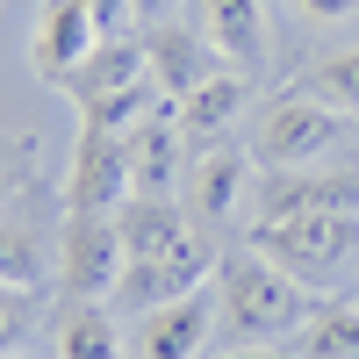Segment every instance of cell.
Segmentation results:
<instances>
[{
    "label": "cell",
    "mask_w": 359,
    "mask_h": 359,
    "mask_svg": "<svg viewBox=\"0 0 359 359\" xmlns=\"http://www.w3.org/2000/svg\"><path fill=\"white\" fill-rule=\"evenodd\" d=\"M123 165H130V194H158L180 172V123L144 115L137 130H123Z\"/></svg>",
    "instance_id": "14"
},
{
    "label": "cell",
    "mask_w": 359,
    "mask_h": 359,
    "mask_svg": "<svg viewBox=\"0 0 359 359\" xmlns=\"http://www.w3.org/2000/svg\"><path fill=\"white\" fill-rule=\"evenodd\" d=\"M287 216H359V172H266L252 187V223H287Z\"/></svg>",
    "instance_id": "5"
},
{
    "label": "cell",
    "mask_w": 359,
    "mask_h": 359,
    "mask_svg": "<svg viewBox=\"0 0 359 359\" xmlns=\"http://www.w3.org/2000/svg\"><path fill=\"white\" fill-rule=\"evenodd\" d=\"M245 194H252V172H245V158L237 151H201L194 165H187V223H223V216H237L245 208Z\"/></svg>",
    "instance_id": "10"
},
{
    "label": "cell",
    "mask_w": 359,
    "mask_h": 359,
    "mask_svg": "<svg viewBox=\"0 0 359 359\" xmlns=\"http://www.w3.org/2000/svg\"><path fill=\"white\" fill-rule=\"evenodd\" d=\"M294 94H309V101L338 108V115H359V43H352V50H331V57H316Z\"/></svg>",
    "instance_id": "19"
},
{
    "label": "cell",
    "mask_w": 359,
    "mask_h": 359,
    "mask_svg": "<svg viewBox=\"0 0 359 359\" xmlns=\"http://www.w3.org/2000/svg\"><path fill=\"white\" fill-rule=\"evenodd\" d=\"M294 8H302L309 22H352V15H359V0H294Z\"/></svg>",
    "instance_id": "23"
},
{
    "label": "cell",
    "mask_w": 359,
    "mask_h": 359,
    "mask_svg": "<svg viewBox=\"0 0 359 359\" xmlns=\"http://www.w3.org/2000/svg\"><path fill=\"white\" fill-rule=\"evenodd\" d=\"M94 43H101V29H94V15H86V0H50L43 22H36V36H29V57H36V72L65 79Z\"/></svg>",
    "instance_id": "11"
},
{
    "label": "cell",
    "mask_w": 359,
    "mask_h": 359,
    "mask_svg": "<svg viewBox=\"0 0 359 359\" xmlns=\"http://www.w3.org/2000/svg\"><path fill=\"white\" fill-rule=\"evenodd\" d=\"M302 316H309V302H302V280L287 266H273L252 245L216 259V323L237 345H259V338L273 345L287 331H302Z\"/></svg>",
    "instance_id": "1"
},
{
    "label": "cell",
    "mask_w": 359,
    "mask_h": 359,
    "mask_svg": "<svg viewBox=\"0 0 359 359\" xmlns=\"http://www.w3.org/2000/svg\"><path fill=\"white\" fill-rule=\"evenodd\" d=\"M130 201V165H123V137L79 123L72 144V172H65V216H94V208H123Z\"/></svg>",
    "instance_id": "7"
},
{
    "label": "cell",
    "mask_w": 359,
    "mask_h": 359,
    "mask_svg": "<svg viewBox=\"0 0 359 359\" xmlns=\"http://www.w3.org/2000/svg\"><path fill=\"white\" fill-rule=\"evenodd\" d=\"M151 8H158V0H137V15H151Z\"/></svg>",
    "instance_id": "26"
},
{
    "label": "cell",
    "mask_w": 359,
    "mask_h": 359,
    "mask_svg": "<svg viewBox=\"0 0 359 359\" xmlns=\"http://www.w3.org/2000/svg\"><path fill=\"white\" fill-rule=\"evenodd\" d=\"M223 359H294V352H273V345H245V352H223Z\"/></svg>",
    "instance_id": "24"
},
{
    "label": "cell",
    "mask_w": 359,
    "mask_h": 359,
    "mask_svg": "<svg viewBox=\"0 0 359 359\" xmlns=\"http://www.w3.org/2000/svg\"><path fill=\"white\" fill-rule=\"evenodd\" d=\"M237 108H245V86H237L230 72H208L194 94H180V137H201V144H208Z\"/></svg>",
    "instance_id": "17"
},
{
    "label": "cell",
    "mask_w": 359,
    "mask_h": 359,
    "mask_svg": "<svg viewBox=\"0 0 359 359\" xmlns=\"http://www.w3.org/2000/svg\"><path fill=\"white\" fill-rule=\"evenodd\" d=\"M144 57H151V79H158V94H194V86L208 79V36H194V29H151L144 36Z\"/></svg>",
    "instance_id": "15"
},
{
    "label": "cell",
    "mask_w": 359,
    "mask_h": 359,
    "mask_svg": "<svg viewBox=\"0 0 359 359\" xmlns=\"http://www.w3.org/2000/svg\"><path fill=\"white\" fill-rule=\"evenodd\" d=\"M43 280V259H36V237L15 230V223H0V287H22V294H36Z\"/></svg>",
    "instance_id": "20"
},
{
    "label": "cell",
    "mask_w": 359,
    "mask_h": 359,
    "mask_svg": "<svg viewBox=\"0 0 359 359\" xmlns=\"http://www.w3.org/2000/svg\"><path fill=\"white\" fill-rule=\"evenodd\" d=\"M29 331H36V294H22V287H0V359H8Z\"/></svg>",
    "instance_id": "21"
},
{
    "label": "cell",
    "mask_w": 359,
    "mask_h": 359,
    "mask_svg": "<svg viewBox=\"0 0 359 359\" xmlns=\"http://www.w3.org/2000/svg\"><path fill=\"white\" fill-rule=\"evenodd\" d=\"M115 230H123V259H151V252H172L180 237H187V208L165 201V194H130L115 208Z\"/></svg>",
    "instance_id": "12"
},
{
    "label": "cell",
    "mask_w": 359,
    "mask_h": 359,
    "mask_svg": "<svg viewBox=\"0 0 359 359\" xmlns=\"http://www.w3.org/2000/svg\"><path fill=\"white\" fill-rule=\"evenodd\" d=\"M252 252L287 266L294 280H323L359 252V216H287V223H252Z\"/></svg>",
    "instance_id": "2"
},
{
    "label": "cell",
    "mask_w": 359,
    "mask_h": 359,
    "mask_svg": "<svg viewBox=\"0 0 359 359\" xmlns=\"http://www.w3.org/2000/svg\"><path fill=\"white\" fill-rule=\"evenodd\" d=\"M79 108H101L115 94H130V86H151V57H144V43H123V36H101L94 50L79 57V65L57 79Z\"/></svg>",
    "instance_id": "9"
},
{
    "label": "cell",
    "mask_w": 359,
    "mask_h": 359,
    "mask_svg": "<svg viewBox=\"0 0 359 359\" xmlns=\"http://www.w3.org/2000/svg\"><path fill=\"white\" fill-rule=\"evenodd\" d=\"M201 36L230 65H259L266 57V8L259 0H201Z\"/></svg>",
    "instance_id": "13"
},
{
    "label": "cell",
    "mask_w": 359,
    "mask_h": 359,
    "mask_svg": "<svg viewBox=\"0 0 359 359\" xmlns=\"http://www.w3.org/2000/svg\"><path fill=\"white\" fill-rule=\"evenodd\" d=\"M294 359H359V302H323L316 316H302Z\"/></svg>",
    "instance_id": "18"
},
{
    "label": "cell",
    "mask_w": 359,
    "mask_h": 359,
    "mask_svg": "<svg viewBox=\"0 0 359 359\" xmlns=\"http://www.w3.org/2000/svg\"><path fill=\"white\" fill-rule=\"evenodd\" d=\"M86 15H94V29H101V36H115V29L137 15V0H86Z\"/></svg>",
    "instance_id": "22"
},
{
    "label": "cell",
    "mask_w": 359,
    "mask_h": 359,
    "mask_svg": "<svg viewBox=\"0 0 359 359\" xmlns=\"http://www.w3.org/2000/svg\"><path fill=\"white\" fill-rule=\"evenodd\" d=\"M8 194H15V180H8V172H0V208H8Z\"/></svg>",
    "instance_id": "25"
},
{
    "label": "cell",
    "mask_w": 359,
    "mask_h": 359,
    "mask_svg": "<svg viewBox=\"0 0 359 359\" xmlns=\"http://www.w3.org/2000/svg\"><path fill=\"white\" fill-rule=\"evenodd\" d=\"M50 345H57V359H123V323H115L108 302H65Z\"/></svg>",
    "instance_id": "16"
},
{
    "label": "cell",
    "mask_w": 359,
    "mask_h": 359,
    "mask_svg": "<svg viewBox=\"0 0 359 359\" xmlns=\"http://www.w3.org/2000/svg\"><path fill=\"white\" fill-rule=\"evenodd\" d=\"M8 359H15V352H8Z\"/></svg>",
    "instance_id": "27"
},
{
    "label": "cell",
    "mask_w": 359,
    "mask_h": 359,
    "mask_svg": "<svg viewBox=\"0 0 359 359\" xmlns=\"http://www.w3.org/2000/svg\"><path fill=\"white\" fill-rule=\"evenodd\" d=\"M338 137H345V115L338 108H323L309 94H280V101H266L252 151L273 165V172H294V165H316Z\"/></svg>",
    "instance_id": "4"
},
{
    "label": "cell",
    "mask_w": 359,
    "mask_h": 359,
    "mask_svg": "<svg viewBox=\"0 0 359 359\" xmlns=\"http://www.w3.org/2000/svg\"><path fill=\"white\" fill-rule=\"evenodd\" d=\"M208 338H216V287H194L137 316V359H201Z\"/></svg>",
    "instance_id": "8"
},
{
    "label": "cell",
    "mask_w": 359,
    "mask_h": 359,
    "mask_svg": "<svg viewBox=\"0 0 359 359\" xmlns=\"http://www.w3.org/2000/svg\"><path fill=\"white\" fill-rule=\"evenodd\" d=\"M123 230H115V208L94 216H65V252H57V294L65 302H108L123 287Z\"/></svg>",
    "instance_id": "3"
},
{
    "label": "cell",
    "mask_w": 359,
    "mask_h": 359,
    "mask_svg": "<svg viewBox=\"0 0 359 359\" xmlns=\"http://www.w3.org/2000/svg\"><path fill=\"white\" fill-rule=\"evenodd\" d=\"M208 273H216V252H208V237H201V230H187L172 252H151V259L123 266V287H115V302L144 316V309H158V302H180V294L208 287Z\"/></svg>",
    "instance_id": "6"
}]
</instances>
